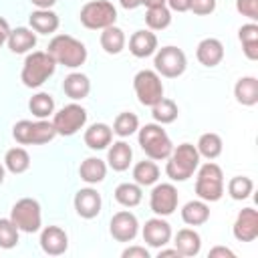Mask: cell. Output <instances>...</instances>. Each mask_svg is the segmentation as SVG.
<instances>
[{"mask_svg":"<svg viewBox=\"0 0 258 258\" xmlns=\"http://www.w3.org/2000/svg\"><path fill=\"white\" fill-rule=\"evenodd\" d=\"M46 52L54 58L56 64H62L67 69H77L87 60V46L71 34L52 36L46 46Z\"/></svg>","mask_w":258,"mask_h":258,"instance_id":"obj_1","label":"cell"},{"mask_svg":"<svg viewBox=\"0 0 258 258\" xmlns=\"http://www.w3.org/2000/svg\"><path fill=\"white\" fill-rule=\"evenodd\" d=\"M54 71H56V62L46 50H32L26 54V58L22 62L20 81L24 87L36 89V87L44 85L54 75Z\"/></svg>","mask_w":258,"mask_h":258,"instance_id":"obj_2","label":"cell"},{"mask_svg":"<svg viewBox=\"0 0 258 258\" xmlns=\"http://www.w3.org/2000/svg\"><path fill=\"white\" fill-rule=\"evenodd\" d=\"M200 153L196 145L191 143H179L177 147L171 149L167 163H165V173L171 181H185L194 175V171L200 165Z\"/></svg>","mask_w":258,"mask_h":258,"instance_id":"obj_3","label":"cell"},{"mask_svg":"<svg viewBox=\"0 0 258 258\" xmlns=\"http://www.w3.org/2000/svg\"><path fill=\"white\" fill-rule=\"evenodd\" d=\"M137 141H139V147L145 151V155L153 161H161V159H167L171 149H173V143L169 139V135L165 133V129L159 125V123H145L143 127L137 129Z\"/></svg>","mask_w":258,"mask_h":258,"instance_id":"obj_4","label":"cell"},{"mask_svg":"<svg viewBox=\"0 0 258 258\" xmlns=\"http://www.w3.org/2000/svg\"><path fill=\"white\" fill-rule=\"evenodd\" d=\"M196 175V194L204 202H218L224 196V171L212 159L204 165H198Z\"/></svg>","mask_w":258,"mask_h":258,"instance_id":"obj_5","label":"cell"},{"mask_svg":"<svg viewBox=\"0 0 258 258\" xmlns=\"http://www.w3.org/2000/svg\"><path fill=\"white\" fill-rule=\"evenodd\" d=\"M12 137L20 145H44L56 137V131L52 127V121L38 119V121H28L22 119L14 123L12 127Z\"/></svg>","mask_w":258,"mask_h":258,"instance_id":"obj_6","label":"cell"},{"mask_svg":"<svg viewBox=\"0 0 258 258\" xmlns=\"http://www.w3.org/2000/svg\"><path fill=\"white\" fill-rule=\"evenodd\" d=\"M79 20L89 30H103L117 22V8L109 0H91L81 8Z\"/></svg>","mask_w":258,"mask_h":258,"instance_id":"obj_7","label":"cell"},{"mask_svg":"<svg viewBox=\"0 0 258 258\" xmlns=\"http://www.w3.org/2000/svg\"><path fill=\"white\" fill-rule=\"evenodd\" d=\"M10 220L14 226L24 234H34L42 226V210L40 204L34 198H22L18 200L10 210Z\"/></svg>","mask_w":258,"mask_h":258,"instance_id":"obj_8","label":"cell"},{"mask_svg":"<svg viewBox=\"0 0 258 258\" xmlns=\"http://www.w3.org/2000/svg\"><path fill=\"white\" fill-rule=\"evenodd\" d=\"M153 67H155V73L165 77V79H177L185 73L187 69V58H185V52L177 46H161L155 50V58H153Z\"/></svg>","mask_w":258,"mask_h":258,"instance_id":"obj_9","label":"cell"},{"mask_svg":"<svg viewBox=\"0 0 258 258\" xmlns=\"http://www.w3.org/2000/svg\"><path fill=\"white\" fill-rule=\"evenodd\" d=\"M87 123V109L81 107L79 103H69L56 113H52V127L56 135L71 137L77 131H81Z\"/></svg>","mask_w":258,"mask_h":258,"instance_id":"obj_10","label":"cell"},{"mask_svg":"<svg viewBox=\"0 0 258 258\" xmlns=\"http://www.w3.org/2000/svg\"><path fill=\"white\" fill-rule=\"evenodd\" d=\"M133 89H135L137 101L145 107H153L163 97L161 77L155 71H149V69H143L133 77Z\"/></svg>","mask_w":258,"mask_h":258,"instance_id":"obj_11","label":"cell"},{"mask_svg":"<svg viewBox=\"0 0 258 258\" xmlns=\"http://www.w3.org/2000/svg\"><path fill=\"white\" fill-rule=\"evenodd\" d=\"M179 194L173 183H153V189L149 194V208L155 216H171L177 210Z\"/></svg>","mask_w":258,"mask_h":258,"instance_id":"obj_12","label":"cell"},{"mask_svg":"<svg viewBox=\"0 0 258 258\" xmlns=\"http://www.w3.org/2000/svg\"><path fill=\"white\" fill-rule=\"evenodd\" d=\"M109 232H111L113 240H117V242H133L135 236L139 234L137 216L129 210H121V212L113 214V218L109 222Z\"/></svg>","mask_w":258,"mask_h":258,"instance_id":"obj_13","label":"cell"},{"mask_svg":"<svg viewBox=\"0 0 258 258\" xmlns=\"http://www.w3.org/2000/svg\"><path fill=\"white\" fill-rule=\"evenodd\" d=\"M232 234L238 242H254L258 238V212L254 208H242L234 220Z\"/></svg>","mask_w":258,"mask_h":258,"instance_id":"obj_14","label":"cell"},{"mask_svg":"<svg viewBox=\"0 0 258 258\" xmlns=\"http://www.w3.org/2000/svg\"><path fill=\"white\" fill-rule=\"evenodd\" d=\"M75 212L85 218V220H93L101 214V208H103V200H101V194L95 189V187H81L77 194H75Z\"/></svg>","mask_w":258,"mask_h":258,"instance_id":"obj_15","label":"cell"},{"mask_svg":"<svg viewBox=\"0 0 258 258\" xmlns=\"http://www.w3.org/2000/svg\"><path fill=\"white\" fill-rule=\"evenodd\" d=\"M141 234H143V240H145V244L149 248H157L159 250L165 244H169V240H171V226L161 216H155V218L145 222Z\"/></svg>","mask_w":258,"mask_h":258,"instance_id":"obj_16","label":"cell"},{"mask_svg":"<svg viewBox=\"0 0 258 258\" xmlns=\"http://www.w3.org/2000/svg\"><path fill=\"white\" fill-rule=\"evenodd\" d=\"M40 248L48 256H60L69 250V236L60 226H46L40 232Z\"/></svg>","mask_w":258,"mask_h":258,"instance_id":"obj_17","label":"cell"},{"mask_svg":"<svg viewBox=\"0 0 258 258\" xmlns=\"http://www.w3.org/2000/svg\"><path fill=\"white\" fill-rule=\"evenodd\" d=\"M28 24L36 34H52L60 26V18L50 8H36L28 16Z\"/></svg>","mask_w":258,"mask_h":258,"instance_id":"obj_18","label":"cell"},{"mask_svg":"<svg viewBox=\"0 0 258 258\" xmlns=\"http://www.w3.org/2000/svg\"><path fill=\"white\" fill-rule=\"evenodd\" d=\"M129 50L137 58H147L157 50V36L151 30H135L129 38Z\"/></svg>","mask_w":258,"mask_h":258,"instance_id":"obj_19","label":"cell"},{"mask_svg":"<svg viewBox=\"0 0 258 258\" xmlns=\"http://www.w3.org/2000/svg\"><path fill=\"white\" fill-rule=\"evenodd\" d=\"M196 56L200 60V64L212 69V67H218L224 58V44L218 40V38H204L200 40L198 48H196Z\"/></svg>","mask_w":258,"mask_h":258,"instance_id":"obj_20","label":"cell"},{"mask_svg":"<svg viewBox=\"0 0 258 258\" xmlns=\"http://www.w3.org/2000/svg\"><path fill=\"white\" fill-rule=\"evenodd\" d=\"M6 44H8L10 52H14V54L30 52L36 46V32L32 28H26V26L10 28V34H8Z\"/></svg>","mask_w":258,"mask_h":258,"instance_id":"obj_21","label":"cell"},{"mask_svg":"<svg viewBox=\"0 0 258 258\" xmlns=\"http://www.w3.org/2000/svg\"><path fill=\"white\" fill-rule=\"evenodd\" d=\"M133 161V149L127 141H115L113 145H109L107 151V165L113 171H127L129 165Z\"/></svg>","mask_w":258,"mask_h":258,"instance_id":"obj_22","label":"cell"},{"mask_svg":"<svg viewBox=\"0 0 258 258\" xmlns=\"http://www.w3.org/2000/svg\"><path fill=\"white\" fill-rule=\"evenodd\" d=\"M83 139H85V145L89 149L101 151V149H107L111 145V141H113V129L107 123H93L85 131Z\"/></svg>","mask_w":258,"mask_h":258,"instance_id":"obj_23","label":"cell"},{"mask_svg":"<svg viewBox=\"0 0 258 258\" xmlns=\"http://www.w3.org/2000/svg\"><path fill=\"white\" fill-rule=\"evenodd\" d=\"M173 246L181 256H187V258L198 256L202 250V236L194 228H181L173 238Z\"/></svg>","mask_w":258,"mask_h":258,"instance_id":"obj_24","label":"cell"},{"mask_svg":"<svg viewBox=\"0 0 258 258\" xmlns=\"http://www.w3.org/2000/svg\"><path fill=\"white\" fill-rule=\"evenodd\" d=\"M62 91L73 101H83L91 93V81L83 73H71L62 81Z\"/></svg>","mask_w":258,"mask_h":258,"instance_id":"obj_25","label":"cell"},{"mask_svg":"<svg viewBox=\"0 0 258 258\" xmlns=\"http://www.w3.org/2000/svg\"><path fill=\"white\" fill-rule=\"evenodd\" d=\"M234 97L244 107H254L258 103V79L256 77H240L234 85Z\"/></svg>","mask_w":258,"mask_h":258,"instance_id":"obj_26","label":"cell"},{"mask_svg":"<svg viewBox=\"0 0 258 258\" xmlns=\"http://www.w3.org/2000/svg\"><path fill=\"white\" fill-rule=\"evenodd\" d=\"M79 175L89 185L101 183L107 177V163L103 159H99V157H87L79 165Z\"/></svg>","mask_w":258,"mask_h":258,"instance_id":"obj_27","label":"cell"},{"mask_svg":"<svg viewBox=\"0 0 258 258\" xmlns=\"http://www.w3.org/2000/svg\"><path fill=\"white\" fill-rule=\"evenodd\" d=\"M181 220L187 226H202L210 220V206L204 200H191L181 208Z\"/></svg>","mask_w":258,"mask_h":258,"instance_id":"obj_28","label":"cell"},{"mask_svg":"<svg viewBox=\"0 0 258 258\" xmlns=\"http://www.w3.org/2000/svg\"><path fill=\"white\" fill-rule=\"evenodd\" d=\"M113 194H115V202L121 204L123 208H135L143 200V189L135 181H123V183H119Z\"/></svg>","mask_w":258,"mask_h":258,"instance_id":"obj_29","label":"cell"},{"mask_svg":"<svg viewBox=\"0 0 258 258\" xmlns=\"http://www.w3.org/2000/svg\"><path fill=\"white\" fill-rule=\"evenodd\" d=\"M238 38L242 42V50L248 60H258V24L248 22L238 30Z\"/></svg>","mask_w":258,"mask_h":258,"instance_id":"obj_30","label":"cell"},{"mask_svg":"<svg viewBox=\"0 0 258 258\" xmlns=\"http://www.w3.org/2000/svg\"><path fill=\"white\" fill-rule=\"evenodd\" d=\"M99 42H101V48H103L107 54H119V52L125 48V32H123L119 26L111 24V26L103 28Z\"/></svg>","mask_w":258,"mask_h":258,"instance_id":"obj_31","label":"cell"},{"mask_svg":"<svg viewBox=\"0 0 258 258\" xmlns=\"http://www.w3.org/2000/svg\"><path fill=\"white\" fill-rule=\"evenodd\" d=\"M133 179L141 187H147V185L157 183V179H159V167H157V163L153 159L137 161L135 167H133Z\"/></svg>","mask_w":258,"mask_h":258,"instance_id":"obj_32","label":"cell"},{"mask_svg":"<svg viewBox=\"0 0 258 258\" xmlns=\"http://www.w3.org/2000/svg\"><path fill=\"white\" fill-rule=\"evenodd\" d=\"M179 115V109L175 105V101L167 99V97H161L153 107H151V117L155 119V123L159 125H169L177 119Z\"/></svg>","mask_w":258,"mask_h":258,"instance_id":"obj_33","label":"cell"},{"mask_svg":"<svg viewBox=\"0 0 258 258\" xmlns=\"http://www.w3.org/2000/svg\"><path fill=\"white\" fill-rule=\"evenodd\" d=\"M196 149H198L200 157H206L210 161V159H216L222 155L224 143H222V137L218 133H204V135H200Z\"/></svg>","mask_w":258,"mask_h":258,"instance_id":"obj_34","label":"cell"},{"mask_svg":"<svg viewBox=\"0 0 258 258\" xmlns=\"http://www.w3.org/2000/svg\"><path fill=\"white\" fill-rule=\"evenodd\" d=\"M4 167L10 171V173H24L28 167H30V155L24 147H12L6 151L4 155Z\"/></svg>","mask_w":258,"mask_h":258,"instance_id":"obj_35","label":"cell"},{"mask_svg":"<svg viewBox=\"0 0 258 258\" xmlns=\"http://www.w3.org/2000/svg\"><path fill=\"white\" fill-rule=\"evenodd\" d=\"M28 109L36 119H48L54 113V99L48 93H36L28 101Z\"/></svg>","mask_w":258,"mask_h":258,"instance_id":"obj_36","label":"cell"},{"mask_svg":"<svg viewBox=\"0 0 258 258\" xmlns=\"http://www.w3.org/2000/svg\"><path fill=\"white\" fill-rule=\"evenodd\" d=\"M111 129H113L115 135H119L121 139H125V137L133 135L139 129V117L135 113H131V111H123V113H119L115 117Z\"/></svg>","mask_w":258,"mask_h":258,"instance_id":"obj_37","label":"cell"},{"mask_svg":"<svg viewBox=\"0 0 258 258\" xmlns=\"http://www.w3.org/2000/svg\"><path fill=\"white\" fill-rule=\"evenodd\" d=\"M145 24L149 30H163L171 24V10L167 6H157V8H147L145 12Z\"/></svg>","mask_w":258,"mask_h":258,"instance_id":"obj_38","label":"cell"},{"mask_svg":"<svg viewBox=\"0 0 258 258\" xmlns=\"http://www.w3.org/2000/svg\"><path fill=\"white\" fill-rule=\"evenodd\" d=\"M252 189H254V181L250 177H246V175H234L228 181V194L236 202H242V200L250 198Z\"/></svg>","mask_w":258,"mask_h":258,"instance_id":"obj_39","label":"cell"},{"mask_svg":"<svg viewBox=\"0 0 258 258\" xmlns=\"http://www.w3.org/2000/svg\"><path fill=\"white\" fill-rule=\"evenodd\" d=\"M18 234L20 230L14 226L10 218H0V248L10 250L18 244Z\"/></svg>","mask_w":258,"mask_h":258,"instance_id":"obj_40","label":"cell"},{"mask_svg":"<svg viewBox=\"0 0 258 258\" xmlns=\"http://www.w3.org/2000/svg\"><path fill=\"white\" fill-rule=\"evenodd\" d=\"M236 10L250 18V22L258 20V0H236Z\"/></svg>","mask_w":258,"mask_h":258,"instance_id":"obj_41","label":"cell"},{"mask_svg":"<svg viewBox=\"0 0 258 258\" xmlns=\"http://www.w3.org/2000/svg\"><path fill=\"white\" fill-rule=\"evenodd\" d=\"M216 0H191L189 2V10L198 16H208L216 10Z\"/></svg>","mask_w":258,"mask_h":258,"instance_id":"obj_42","label":"cell"},{"mask_svg":"<svg viewBox=\"0 0 258 258\" xmlns=\"http://www.w3.org/2000/svg\"><path fill=\"white\" fill-rule=\"evenodd\" d=\"M123 258H149V250L145 246H129L121 252Z\"/></svg>","mask_w":258,"mask_h":258,"instance_id":"obj_43","label":"cell"},{"mask_svg":"<svg viewBox=\"0 0 258 258\" xmlns=\"http://www.w3.org/2000/svg\"><path fill=\"white\" fill-rule=\"evenodd\" d=\"M189 2L191 0H167L165 6L173 12H187L189 10Z\"/></svg>","mask_w":258,"mask_h":258,"instance_id":"obj_44","label":"cell"},{"mask_svg":"<svg viewBox=\"0 0 258 258\" xmlns=\"http://www.w3.org/2000/svg\"><path fill=\"white\" fill-rule=\"evenodd\" d=\"M208 256H210V258H218V256H222V258H234L236 254H234L230 248H226V246H214Z\"/></svg>","mask_w":258,"mask_h":258,"instance_id":"obj_45","label":"cell"},{"mask_svg":"<svg viewBox=\"0 0 258 258\" xmlns=\"http://www.w3.org/2000/svg\"><path fill=\"white\" fill-rule=\"evenodd\" d=\"M8 34H10V24H8V20H6V18H2V16H0V46L8 40Z\"/></svg>","mask_w":258,"mask_h":258,"instance_id":"obj_46","label":"cell"},{"mask_svg":"<svg viewBox=\"0 0 258 258\" xmlns=\"http://www.w3.org/2000/svg\"><path fill=\"white\" fill-rule=\"evenodd\" d=\"M171 256H173V258H179V256H181L175 246H173V248H165V246H163V248H159V252H157V258H171Z\"/></svg>","mask_w":258,"mask_h":258,"instance_id":"obj_47","label":"cell"},{"mask_svg":"<svg viewBox=\"0 0 258 258\" xmlns=\"http://www.w3.org/2000/svg\"><path fill=\"white\" fill-rule=\"evenodd\" d=\"M119 4L125 8V10H135L141 6V0H119Z\"/></svg>","mask_w":258,"mask_h":258,"instance_id":"obj_48","label":"cell"},{"mask_svg":"<svg viewBox=\"0 0 258 258\" xmlns=\"http://www.w3.org/2000/svg\"><path fill=\"white\" fill-rule=\"evenodd\" d=\"M32 2V6H36V8H52L54 4H56V0H30Z\"/></svg>","mask_w":258,"mask_h":258,"instance_id":"obj_49","label":"cell"},{"mask_svg":"<svg viewBox=\"0 0 258 258\" xmlns=\"http://www.w3.org/2000/svg\"><path fill=\"white\" fill-rule=\"evenodd\" d=\"M165 2H167V0H141V4H143V6H147V8H157V6H165Z\"/></svg>","mask_w":258,"mask_h":258,"instance_id":"obj_50","label":"cell"},{"mask_svg":"<svg viewBox=\"0 0 258 258\" xmlns=\"http://www.w3.org/2000/svg\"><path fill=\"white\" fill-rule=\"evenodd\" d=\"M4 177H6V167L0 163V183H4Z\"/></svg>","mask_w":258,"mask_h":258,"instance_id":"obj_51","label":"cell"}]
</instances>
